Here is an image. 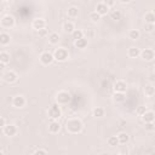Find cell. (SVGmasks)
<instances>
[{"instance_id": "1", "label": "cell", "mask_w": 155, "mask_h": 155, "mask_svg": "<svg viewBox=\"0 0 155 155\" xmlns=\"http://www.w3.org/2000/svg\"><path fill=\"white\" fill-rule=\"evenodd\" d=\"M65 130L70 134H78L84 130V124L78 117H70L65 121Z\"/></svg>"}, {"instance_id": "2", "label": "cell", "mask_w": 155, "mask_h": 155, "mask_svg": "<svg viewBox=\"0 0 155 155\" xmlns=\"http://www.w3.org/2000/svg\"><path fill=\"white\" fill-rule=\"evenodd\" d=\"M54 101H56V103L59 104V105H67V104L71 101V96H70V93H69L68 91L62 90V91L57 92V94H56V97H54Z\"/></svg>"}, {"instance_id": "3", "label": "cell", "mask_w": 155, "mask_h": 155, "mask_svg": "<svg viewBox=\"0 0 155 155\" xmlns=\"http://www.w3.org/2000/svg\"><path fill=\"white\" fill-rule=\"evenodd\" d=\"M53 56H54V59L56 61H58V62H65L69 58V52L64 47H58V48L54 50Z\"/></svg>"}, {"instance_id": "4", "label": "cell", "mask_w": 155, "mask_h": 155, "mask_svg": "<svg viewBox=\"0 0 155 155\" xmlns=\"http://www.w3.org/2000/svg\"><path fill=\"white\" fill-rule=\"evenodd\" d=\"M47 114H48V117L51 120H58L62 116V109H61L59 104L56 103V104L51 105L48 108V110H47Z\"/></svg>"}, {"instance_id": "5", "label": "cell", "mask_w": 155, "mask_h": 155, "mask_svg": "<svg viewBox=\"0 0 155 155\" xmlns=\"http://www.w3.org/2000/svg\"><path fill=\"white\" fill-rule=\"evenodd\" d=\"M0 25L2 28H6V29L12 28L15 25V17L11 15H4L0 19Z\"/></svg>"}, {"instance_id": "6", "label": "cell", "mask_w": 155, "mask_h": 155, "mask_svg": "<svg viewBox=\"0 0 155 155\" xmlns=\"http://www.w3.org/2000/svg\"><path fill=\"white\" fill-rule=\"evenodd\" d=\"M39 59H40L41 64L48 65V64H51V63L54 61V56H53V53H51V52H48V51H45V52H42V53L40 54Z\"/></svg>"}, {"instance_id": "7", "label": "cell", "mask_w": 155, "mask_h": 155, "mask_svg": "<svg viewBox=\"0 0 155 155\" xmlns=\"http://www.w3.org/2000/svg\"><path fill=\"white\" fill-rule=\"evenodd\" d=\"M140 58L143 61H147V62H150L155 58V51L153 48H144L140 51Z\"/></svg>"}, {"instance_id": "8", "label": "cell", "mask_w": 155, "mask_h": 155, "mask_svg": "<svg viewBox=\"0 0 155 155\" xmlns=\"http://www.w3.org/2000/svg\"><path fill=\"white\" fill-rule=\"evenodd\" d=\"M1 78H2V80H4L5 82H7V84H13V82H16L17 79H18L17 74H16L13 70H7L6 73L2 74Z\"/></svg>"}, {"instance_id": "9", "label": "cell", "mask_w": 155, "mask_h": 155, "mask_svg": "<svg viewBox=\"0 0 155 155\" xmlns=\"http://www.w3.org/2000/svg\"><path fill=\"white\" fill-rule=\"evenodd\" d=\"M17 132H18V128H17V126L13 125V124H7V125L2 128V133H4L5 136H7V137H13V136L17 134Z\"/></svg>"}, {"instance_id": "10", "label": "cell", "mask_w": 155, "mask_h": 155, "mask_svg": "<svg viewBox=\"0 0 155 155\" xmlns=\"http://www.w3.org/2000/svg\"><path fill=\"white\" fill-rule=\"evenodd\" d=\"M25 103H27V101H25L24 96H22V94H17V96H15L12 98V105L15 108H18V109L23 108L25 105Z\"/></svg>"}, {"instance_id": "11", "label": "cell", "mask_w": 155, "mask_h": 155, "mask_svg": "<svg viewBox=\"0 0 155 155\" xmlns=\"http://www.w3.org/2000/svg\"><path fill=\"white\" fill-rule=\"evenodd\" d=\"M113 88H114V92H126L127 84L124 80H116L113 85Z\"/></svg>"}, {"instance_id": "12", "label": "cell", "mask_w": 155, "mask_h": 155, "mask_svg": "<svg viewBox=\"0 0 155 155\" xmlns=\"http://www.w3.org/2000/svg\"><path fill=\"white\" fill-rule=\"evenodd\" d=\"M31 27L36 31L40 30V29H44V28H46V21L44 18H35L33 21V23H31Z\"/></svg>"}, {"instance_id": "13", "label": "cell", "mask_w": 155, "mask_h": 155, "mask_svg": "<svg viewBox=\"0 0 155 155\" xmlns=\"http://www.w3.org/2000/svg\"><path fill=\"white\" fill-rule=\"evenodd\" d=\"M59 131H61V124L58 122V120H51V122L48 124V132L56 134Z\"/></svg>"}, {"instance_id": "14", "label": "cell", "mask_w": 155, "mask_h": 155, "mask_svg": "<svg viewBox=\"0 0 155 155\" xmlns=\"http://www.w3.org/2000/svg\"><path fill=\"white\" fill-rule=\"evenodd\" d=\"M140 119L143 120V122H154L155 121V111L153 110H147L142 116Z\"/></svg>"}, {"instance_id": "15", "label": "cell", "mask_w": 155, "mask_h": 155, "mask_svg": "<svg viewBox=\"0 0 155 155\" xmlns=\"http://www.w3.org/2000/svg\"><path fill=\"white\" fill-rule=\"evenodd\" d=\"M109 8H110V7H109V6H107L103 1H102V2H98V4H97V6H96V11H97L101 16H105V15L109 12Z\"/></svg>"}, {"instance_id": "16", "label": "cell", "mask_w": 155, "mask_h": 155, "mask_svg": "<svg viewBox=\"0 0 155 155\" xmlns=\"http://www.w3.org/2000/svg\"><path fill=\"white\" fill-rule=\"evenodd\" d=\"M127 56L130 58H137V57H140V50L136 46H131L128 50H127Z\"/></svg>"}, {"instance_id": "17", "label": "cell", "mask_w": 155, "mask_h": 155, "mask_svg": "<svg viewBox=\"0 0 155 155\" xmlns=\"http://www.w3.org/2000/svg\"><path fill=\"white\" fill-rule=\"evenodd\" d=\"M87 44H88V41H87V38H81V39H78V40H75L74 41V45H75V47L76 48H80V50H84V48H86L87 47Z\"/></svg>"}, {"instance_id": "18", "label": "cell", "mask_w": 155, "mask_h": 155, "mask_svg": "<svg viewBox=\"0 0 155 155\" xmlns=\"http://www.w3.org/2000/svg\"><path fill=\"white\" fill-rule=\"evenodd\" d=\"M143 92H144V94L145 96H148V97H151V96H154L155 94V86L153 85V84H148V85H145L144 87H143Z\"/></svg>"}, {"instance_id": "19", "label": "cell", "mask_w": 155, "mask_h": 155, "mask_svg": "<svg viewBox=\"0 0 155 155\" xmlns=\"http://www.w3.org/2000/svg\"><path fill=\"white\" fill-rule=\"evenodd\" d=\"M67 16L69 18H76L79 16V8L76 6H70L67 10Z\"/></svg>"}, {"instance_id": "20", "label": "cell", "mask_w": 155, "mask_h": 155, "mask_svg": "<svg viewBox=\"0 0 155 155\" xmlns=\"http://www.w3.org/2000/svg\"><path fill=\"white\" fill-rule=\"evenodd\" d=\"M8 44H10V34H7L5 31L0 33V45L1 46H6Z\"/></svg>"}, {"instance_id": "21", "label": "cell", "mask_w": 155, "mask_h": 155, "mask_svg": "<svg viewBox=\"0 0 155 155\" xmlns=\"http://www.w3.org/2000/svg\"><path fill=\"white\" fill-rule=\"evenodd\" d=\"M144 21H145V23L155 24V12H153V11H148V12L144 15Z\"/></svg>"}, {"instance_id": "22", "label": "cell", "mask_w": 155, "mask_h": 155, "mask_svg": "<svg viewBox=\"0 0 155 155\" xmlns=\"http://www.w3.org/2000/svg\"><path fill=\"white\" fill-rule=\"evenodd\" d=\"M117 139H119V143H120V144H126V143H128V140H130V136H128L126 132H120V133L117 134Z\"/></svg>"}, {"instance_id": "23", "label": "cell", "mask_w": 155, "mask_h": 155, "mask_svg": "<svg viewBox=\"0 0 155 155\" xmlns=\"http://www.w3.org/2000/svg\"><path fill=\"white\" fill-rule=\"evenodd\" d=\"M59 35L57 34V33H51L50 35H48V42L51 44V45H57L58 42H59Z\"/></svg>"}, {"instance_id": "24", "label": "cell", "mask_w": 155, "mask_h": 155, "mask_svg": "<svg viewBox=\"0 0 155 155\" xmlns=\"http://www.w3.org/2000/svg\"><path fill=\"white\" fill-rule=\"evenodd\" d=\"M63 30L65 33H73L75 30V27H74V23L73 22H64L63 23Z\"/></svg>"}, {"instance_id": "25", "label": "cell", "mask_w": 155, "mask_h": 155, "mask_svg": "<svg viewBox=\"0 0 155 155\" xmlns=\"http://www.w3.org/2000/svg\"><path fill=\"white\" fill-rule=\"evenodd\" d=\"M0 63H2V64L10 63V53L8 52H6V51L0 52Z\"/></svg>"}, {"instance_id": "26", "label": "cell", "mask_w": 155, "mask_h": 155, "mask_svg": "<svg viewBox=\"0 0 155 155\" xmlns=\"http://www.w3.org/2000/svg\"><path fill=\"white\" fill-rule=\"evenodd\" d=\"M113 99L116 103H121L125 101V92H114L113 94Z\"/></svg>"}, {"instance_id": "27", "label": "cell", "mask_w": 155, "mask_h": 155, "mask_svg": "<svg viewBox=\"0 0 155 155\" xmlns=\"http://www.w3.org/2000/svg\"><path fill=\"white\" fill-rule=\"evenodd\" d=\"M127 35H128V39H131V40H138L140 36V33L137 29H131Z\"/></svg>"}, {"instance_id": "28", "label": "cell", "mask_w": 155, "mask_h": 155, "mask_svg": "<svg viewBox=\"0 0 155 155\" xmlns=\"http://www.w3.org/2000/svg\"><path fill=\"white\" fill-rule=\"evenodd\" d=\"M104 109L102 108V107H96L93 110H92V114H93V116L94 117H102V116H104Z\"/></svg>"}, {"instance_id": "29", "label": "cell", "mask_w": 155, "mask_h": 155, "mask_svg": "<svg viewBox=\"0 0 155 155\" xmlns=\"http://www.w3.org/2000/svg\"><path fill=\"white\" fill-rule=\"evenodd\" d=\"M121 17H122V13H121V11H119V10H114V11L110 12V18H111L113 21H120Z\"/></svg>"}, {"instance_id": "30", "label": "cell", "mask_w": 155, "mask_h": 155, "mask_svg": "<svg viewBox=\"0 0 155 155\" xmlns=\"http://www.w3.org/2000/svg\"><path fill=\"white\" fill-rule=\"evenodd\" d=\"M84 31L81 30V29H75L73 33H71V38L74 39V41L75 40H78V39H81V38H84Z\"/></svg>"}, {"instance_id": "31", "label": "cell", "mask_w": 155, "mask_h": 155, "mask_svg": "<svg viewBox=\"0 0 155 155\" xmlns=\"http://www.w3.org/2000/svg\"><path fill=\"white\" fill-rule=\"evenodd\" d=\"M107 142H108V145H109V147H116L117 144H120V143H119V139H117V136H111V137H109Z\"/></svg>"}, {"instance_id": "32", "label": "cell", "mask_w": 155, "mask_h": 155, "mask_svg": "<svg viewBox=\"0 0 155 155\" xmlns=\"http://www.w3.org/2000/svg\"><path fill=\"white\" fill-rule=\"evenodd\" d=\"M101 15L97 12V11H93V12H91L90 13V19H91V22H93V23H97L99 19H101Z\"/></svg>"}, {"instance_id": "33", "label": "cell", "mask_w": 155, "mask_h": 155, "mask_svg": "<svg viewBox=\"0 0 155 155\" xmlns=\"http://www.w3.org/2000/svg\"><path fill=\"white\" fill-rule=\"evenodd\" d=\"M144 128H145V131H149V132L154 131L155 130L154 122H144Z\"/></svg>"}, {"instance_id": "34", "label": "cell", "mask_w": 155, "mask_h": 155, "mask_svg": "<svg viewBox=\"0 0 155 155\" xmlns=\"http://www.w3.org/2000/svg\"><path fill=\"white\" fill-rule=\"evenodd\" d=\"M84 34L86 35V38H87V39H92V38H94V30H93V29H91V28H90V29H87V30H85V31H84Z\"/></svg>"}, {"instance_id": "35", "label": "cell", "mask_w": 155, "mask_h": 155, "mask_svg": "<svg viewBox=\"0 0 155 155\" xmlns=\"http://www.w3.org/2000/svg\"><path fill=\"white\" fill-rule=\"evenodd\" d=\"M145 111H147L145 107H143V105H139V107L137 108V110H136V114H137L138 116H142V115H143Z\"/></svg>"}, {"instance_id": "36", "label": "cell", "mask_w": 155, "mask_h": 155, "mask_svg": "<svg viewBox=\"0 0 155 155\" xmlns=\"http://www.w3.org/2000/svg\"><path fill=\"white\" fill-rule=\"evenodd\" d=\"M153 29H154V24H151V23H144V31L150 33V31H153Z\"/></svg>"}, {"instance_id": "37", "label": "cell", "mask_w": 155, "mask_h": 155, "mask_svg": "<svg viewBox=\"0 0 155 155\" xmlns=\"http://www.w3.org/2000/svg\"><path fill=\"white\" fill-rule=\"evenodd\" d=\"M33 154H35V155H45V154H47V150H46V149L38 148V149H35V150L33 151Z\"/></svg>"}, {"instance_id": "38", "label": "cell", "mask_w": 155, "mask_h": 155, "mask_svg": "<svg viewBox=\"0 0 155 155\" xmlns=\"http://www.w3.org/2000/svg\"><path fill=\"white\" fill-rule=\"evenodd\" d=\"M38 35H39L40 38H45V36H47V29H46V28H44V29L38 30Z\"/></svg>"}, {"instance_id": "39", "label": "cell", "mask_w": 155, "mask_h": 155, "mask_svg": "<svg viewBox=\"0 0 155 155\" xmlns=\"http://www.w3.org/2000/svg\"><path fill=\"white\" fill-rule=\"evenodd\" d=\"M148 80H149V82H150V84H155V71H153V73H150V74H149Z\"/></svg>"}, {"instance_id": "40", "label": "cell", "mask_w": 155, "mask_h": 155, "mask_svg": "<svg viewBox=\"0 0 155 155\" xmlns=\"http://www.w3.org/2000/svg\"><path fill=\"white\" fill-rule=\"evenodd\" d=\"M103 2H104L107 6L113 7V6H114V4H115V0H103Z\"/></svg>"}, {"instance_id": "41", "label": "cell", "mask_w": 155, "mask_h": 155, "mask_svg": "<svg viewBox=\"0 0 155 155\" xmlns=\"http://www.w3.org/2000/svg\"><path fill=\"white\" fill-rule=\"evenodd\" d=\"M5 126H6V120H5V117L2 116V117L0 119V127H1V128H4Z\"/></svg>"}, {"instance_id": "42", "label": "cell", "mask_w": 155, "mask_h": 155, "mask_svg": "<svg viewBox=\"0 0 155 155\" xmlns=\"http://www.w3.org/2000/svg\"><path fill=\"white\" fill-rule=\"evenodd\" d=\"M119 2H121V4H128V2H131V0H119Z\"/></svg>"}, {"instance_id": "43", "label": "cell", "mask_w": 155, "mask_h": 155, "mask_svg": "<svg viewBox=\"0 0 155 155\" xmlns=\"http://www.w3.org/2000/svg\"><path fill=\"white\" fill-rule=\"evenodd\" d=\"M151 110H153V111H155V102L151 104Z\"/></svg>"}, {"instance_id": "44", "label": "cell", "mask_w": 155, "mask_h": 155, "mask_svg": "<svg viewBox=\"0 0 155 155\" xmlns=\"http://www.w3.org/2000/svg\"><path fill=\"white\" fill-rule=\"evenodd\" d=\"M1 1H2V2H6V1H8V0H1Z\"/></svg>"}, {"instance_id": "45", "label": "cell", "mask_w": 155, "mask_h": 155, "mask_svg": "<svg viewBox=\"0 0 155 155\" xmlns=\"http://www.w3.org/2000/svg\"><path fill=\"white\" fill-rule=\"evenodd\" d=\"M151 153H153V154H155V150H154V151H151Z\"/></svg>"}, {"instance_id": "46", "label": "cell", "mask_w": 155, "mask_h": 155, "mask_svg": "<svg viewBox=\"0 0 155 155\" xmlns=\"http://www.w3.org/2000/svg\"><path fill=\"white\" fill-rule=\"evenodd\" d=\"M154 68H155V67H154ZM154 71H155V70H154Z\"/></svg>"}]
</instances>
